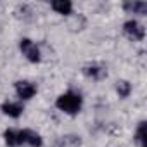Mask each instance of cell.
Returning a JSON list of instances; mask_svg holds the SVG:
<instances>
[{
  "label": "cell",
  "mask_w": 147,
  "mask_h": 147,
  "mask_svg": "<svg viewBox=\"0 0 147 147\" xmlns=\"http://www.w3.org/2000/svg\"><path fill=\"white\" fill-rule=\"evenodd\" d=\"M137 142L140 147H147V137H145V121H142L137 128V135H135Z\"/></svg>",
  "instance_id": "cell-13"
},
{
  "label": "cell",
  "mask_w": 147,
  "mask_h": 147,
  "mask_svg": "<svg viewBox=\"0 0 147 147\" xmlns=\"http://www.w3.org/2000/svg\"><path fill=\"white\" fill-rule=\"evenodd\" d=\"M2 111H4V114H7L11 118H19L23 114V106L18 102H5V104H2Z\"/></svg>",
  "instance_id": "cell-8"
},
{
  "label": "cell",
  "mask_w": 147,
  "mask_h": 147,
  "mask_svg": "<svg viewBox=\"0 0 147 147\" xmlns=\"http://www.w3.org/2000/svg\"><path fill=\"white\" fill-rule=\"evenodd\" d=\"M4 138H5V144L11 145V147H18V145H21L19 131H16V130H7V131L4 133Z\"/></svg>",
  "instance_id": "cell-11"
},
{
  "label": "cell",
  "mask_w": 147,
  "mask_h": 147,
  "mask_svg": "<svg viewBox=\"0 0 147 147\" xmlns=\"http://www.w3.org/2000/svg\"><path fill=\"white\" fill-rule=\"evenodd\" d=\"M19 49L30 62H40V50H38L36 43H33L30 38H23L19 42Z\"/></svg>",
  "instance_id": "cell-2"
},
{
  "label": "cell",
  "mask_w": 147,
  "mask_h": 147,
  "mask_svg": "<svg viewBox=\"0 0 147 147\" xmlns=\"http://www.w3.org/2000/svg\"><path fill=\"white\" fill-rule=\"evenodd\" d=\"M19 140H21V144H28L31 147H40L42 145V137L33 130H21L19 131Z\"/></svg>",
  "instance_id": "cell-5"
},
{
  "label": "cell",
  "mask_w": 147,
  "mask_h": 147,
  "mask_svg": "<svg viewBox=\"0 0 147 147\" xmlns=\"http://www.w3.org/2000/svg\"><path fill=\"white\" fill-rule=\"evenodd\" d=\"M116 92H118V95L119 97H128L130 95V92H131V85L126 82V80H121V82H118V85H116Z\"/></svg>",
  "instance_id": "cell-12"
},
{
  "label": "cell",
  "mask_w": 147,
  "mask_h": 147,
  "mask_svg": "<svg viewBox=\"0 0 147 147\" xmlns=\"http://www.w3.org/2000/svg\"><path fill=\"white\" fill-rule=\"evenodd\" d=\"M83 73H85L87 76L94 78V80H102V78L107 76L106 67L104 66H99V64H88V66H85L83 67Z\"/></svg>",
  "instance_id": "cell-6"
},
{
  "label": "cell",
  "mask_w": 147,
  "mask_h": 147,
  "mask_svg": "<svg viewBox=\"0 0 147 147\" xmlns=\"http://www.w3.org/2000/svg\"><path fill=\"white\" fill-rule=\"evenodd\" d=\"M50 7H52L57 14H62V16H67V14H71V11H73V4L69 2V0H54V2L50 4Z\"/></svg>",
  "instance_id": "cell-7"
},
{
  "label": "cell",
  "mask_w": 147,
  "mask_h": 147,
  "mask_svg": "<svg viewBox=\"0 0 147 147\" xmlns=\"http://www.w3.org/2000/svg\"><path fill=\"white\" fill-rule=\"evenodd\" d=\"M16 94H18V97L21 99V100H28V99H31L35 94H36V87L31 83V82H16Z\"/></svg>",
  "instance_id": "cell-4"
},
{
  "label": "cell",
  "mask_w": 147,
  "mask_h": 147,
  "mask_svg": "<svg viewBox=\"0 0 147 147\" xmlns=\"http://www.w3.org/2000/svg\"><path fill=\"white\" fill-rule=\"evenodd\" d=\"M123 7L133 14H145L147 12V4L145 2H125Z\"/></svg>",
  "instance_id": "cell-9"
},
{
  "label": "cell",
  "mask_w": 147,
  "mask_h": 147,
  "mask_svg": "<svg viewBox=\"0 0 147 147\" xmlns=\"http://www.w3.org/2000/svg\"><path fill=\"white\" fill-rule=\"evenodd\" d=\"M82 140L76 135H66L59 140V147H80Z\"/></svg>",
  "instance_id": "cell-10"
},
{
  "label": "cell",
  "mask_w": 147,
  "mask_h": 147,
  "mask_svg": "<svg viewBox=\"0 0 147 147\" xmlns=\"http://www.w3.org/2000/svg\"><path fill=\"white\" fill-rule=\"evenodd\" d=\"M123 31H125V35H126L128 38L137 40V42L144 40V36H145L144 26H142L140 23H137V21H126V23L123 24Z\"/></svg>",
  "instance_id": "cell-3"
},
{
  "label": "cell",
  "mask_w": 147,
  "mask_h": 147,
  "mask_svg": "<svg viewBox=\"0 0 147 147\" xmlns=\"http://www.w3.org/2000/svg\"><path fill=\"white\" fill-rule=\"evenodd\" d=\"M82 102H83V100H82L80 94L66 92V94H62V95L57 97L55 106H57V109H61V111L66 113V114H76V113H80V109H82Z\"/></svg>",
  "instance_id": "cell-1"
}]
</instances>
